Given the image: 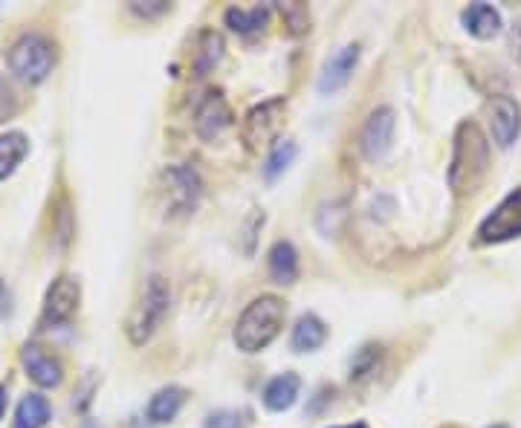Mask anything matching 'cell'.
Segmentation results:
<instances>
[{"label":"cell","instance_id":"1","mask_svg":"<svg viewBox=\"0 0 521 428\" xmlns=\"http://www.w3.org/2000/svg\"><path fill=\"white\" fill-rule=\"evenodd\" d=\"M490 171V142L475 122H461L455 131L452 162H449V188L458 197H467L484 183Z\"/></svg>","mask_w":521,"mask_h":428},{"label":"cell","instance_id":"2","mask_svg":"<svg viewBox=\"0 0 521 428\" xmlns=\"http://www.w3.org/2000/svg\"><path fill=\"white\" fill-rule=\"evenodd\" d=\"M287 319V307L278 295H261L249 301L235 324V345L244 353H261L273 345Z\"/></svg>","mask_w":521,"mask_h":428},{"label":"cell","instance_id":"3","mask_svg":"<svg viewBox=\"0 0 521 428\" xmlns=\"http://www.w3.org/2000/svg\"><path fill=\"white\" fill-rule=\"evenodd\" d=\"M168 304H171L168 284L160 275H151L145 281L142 293H139L131 316H128V336H131L134 345H145L157 333V327L163 324L165 313H168Z\"/></svg>","mask_w":521,"mask_h":428},{"label":"cell","instance_id":"4","mask_svg":"<svg viewBox=\"0 0 521 428\" xmlns=\"http://www.w3.org/2000/svg\"><path fill=\"white\" fill-rule=\"evenodd\" d=\"M55 53L53 44L44 35H24L12 50H9V67L18 79L38 84L53 73Z\"/></svg>","mask_w":521,"mask_h":428},{"label":"cell","instance_id":"5","mask_svg":"<svg viewBox=\"0 0 521 428\" xmlns=\"http://www.w3.org/2000/svg\"><path fill=\"white\" fill-rule=\"evenodd\" d=\"M521 235V188L513 194H507L493 214L484 217V223L478 226V241L481 243H504L513 241Z\"/></svg>","mask_w":521,"mask_h":428},{"label":"cell","instance_id":"6","mask_svg":"<svg viewBox=\"0 0 521 428\" xmlns=\"http://www.w3.org/2000/svg\"><path fill=\"white\" fill-rule=\"evenodd\" d=\"M394 110L391 107H377L368 122L362 125V134H359V148L365 154V160L377 162L383 160L385 154L391 151V142H394Z\"/></svg>","mask_w":521,"mask_h":428},{"label":"cell","instance_id":"7","mask_svg":"<svg viewBox=\"0 0 521 428\" xmlns=\"http://www.w3.org/2000/svg\"><path fill=\"white\" fill-rule=\"evenodd\" d=\"M284 113H287L284 99H270L264 105L252 107L247 113V122H244V142L249 148H258V145L275 139L278 128L284 125Z\"/></svg>","mask_w":521,"mask_h":428},{"label":"cell","instance_id":"8","mask_svg":"<svg viewBox=\"0 0 521 428\" xmlns=\"http://www.w3.org/2000/svg\"><path fill=\"white\" fill-rule=\"evenodd\" d=\"M490 136L498 148H510L521 134V107L513 96H493L490 107Z\"/></svg>","mask_w":521,"mask_h":428},{"label":"cell","instance_id":"9","mask_svg":"<svg viewBox=\"0 0 521 428\" xmlns=\"http://www.w3.org/2000/svg\"><path fill=\"white\" fill-rule=\"evenodd\" d=\"M357 61H359L357 44H348V47H342V50H336V53L330 55L325 70H322V76H319V93H322V96H333V93H339V90L351 81V76H354Z\"/></svg>","mask_w":521,"mask_h":428},{"label":"cell","instance_id":"10","mask_svg":"<svg viewBox=\"0 0 521 428\" xmlns=\"http://www.w3.org/2000/svg\"><path fill=\"white\" fill-rule=\"evenodd\" d=\"M232 125V110L226 105V99L220 93H209L200 107H197V116H194V128H197V136L212 142L218 139L226 128Z\"/></svg>","mask_w":521,"mask_h":428},{"label":"cell","instance_id":"11","mask_svg":"<svg viewBox=\"0 0 521 428\" xmlns=\"http://www.w3.org/2000/svg\"><path fill=\"white\" fill-rule=\"evenodd\" d=\"M79 298H82L79 281L58 278V281H53V287L47 290V298H44V319L53 321V324L67 321L79 310Z\"/></svg>","mask_w":521,"mask_h":428},{"label":"cell","instance_id":"12","mask_svg":"<svg viewBox=\"0 0 521 428\" xmlns=\"http://www.w3.org/2000/svg\"><path fill=\"white\" fill-rule=\"evenodd\" d=\"M165 183H168V203L177 209V212H192L197 206V197H200V180L192 168H168L163 174Z\"/></svg>","mask_w":521,"mask_h":428},{"label":"cell","instance_id":"13","mask_svg":"<svg viewBox=\"0 0 521 428\" xmlns=\"http://www.w3.org/2000/svg\"><path fill=\"white\" fill-rule=\"evenodd\" d=\"M21 359H24V368H27L29 379L38 382L41 388H55L61 382V365L44 348L27 345L24 353H21Z\"/></svg>","mask_w":521,"mask_h":428},{"label":"cell","instance_id":"14","mask_svg":"<svg viewBox=\"0 0 521 428\" xmlns=\"http://www.w3.org/2000/svg\"><path fill=\"white\" fill-rule=\"evenodd\" d=\"M461 24H464V29L472 38L490 41V38H495L501 32V15L490 3H472V6H467L461 12Z\"/></svg>","mask_w":521,"mask_h":428},{"label":"cell","instance_id":"15","mask_svg":"<svg viewBox=\"0 0 521 428\" xmlns=\"http://www.w3.org/2000/svg\"><path fill=\"white\" fill-rule=\"evenodd\" d=\"M299 391H302V379L296 374H281L267 382L264 388V405L270 411H287L293 408L299 400Z\"/></svg>","mask_w":521,"mask_h":428},{"label":"cell","instance_id":"16","mask_svg":"<svg viewBox=\"0 0 521 428\" xmlns=\"http://www.w3.org/2000/svg\"><path fill=\"white\" fill-rule=\"evenodd\" d=\"M270 275L275 284H293L299 278V252L290 241L273 243L270 249Z\"/></svg>","mask_w":521,"mask_h":428},{"label":"cell","instance_id":"17","mask_svg":"<svg viewBox=\"0 0 521 428\" xmlns=\"http://www.w3.org/2000/svg\"><path fill=\"white\" fill-rule=\"evenodd\" d=\"M183 402H186V391L177 388V385H168L163 391H157V394L151 397V402H148V420L157 423V426L171 423V420L180 414Z\"/></svg>","mask_w":521,"mask_h":428},{"label":"cell","instance_id":"18","mask_svg":"<svg viewBox=\"0 0 521 428\" xmlns=\"http://www.w3.org/2000/svg\"><path fill=\"white\" fill-rule=\"evenodd\" d=\"M325 339H328L325 321L319 319V316H313V313H307V316H302V319L296 321L290 345H293V350H299V353H310V350L322 348Z\"/></svg>","mask_w":521,"mask_h":428},{"label":"cell","instance_id":"19","mask_svg":"<svg viewBox=\"0 0 521 428\" xmlns=\"http://www.w3.org/2000/svg\"><path fill=\"white\" fill-rule=\"evenodd\" d=\"M223 21H226V27L232 29V32H238V35H252V32H261V29L267 27L270 9H267V6L235 9V6H232V9H226Z\"/></svg>","mask_w":521,"mask_h":428},{"label":"cell","instance_id":"20","mask_svg":"<svg viewBox=\"0 0 521 428\" xmlns=\"http://www.w3.org/2000/svg\"><path fill=\"white\" fill-rule=\"evenodd\" d=\"M50 423V402L41 394H27L15 411V428H44Z\"/></svg>","mask_w":521,"mask_h":428},{"label":"cell","instance_id":"21","mask_svg":"<svg viewBox=\"0 0 521 428\" xmlns=\"http://www.w3.org/2000/svg\"><path fill=\"white\" fill-rule=\"evenodd\" d=\"M27 151L29 142L21 131H12V134L0 136V180H6V177L21 165V160L27 157Z\"/></svg>","mask_w":521,"mask_h":428},{"label":"cell","instance_id":"22","mask_svg":"<svg viewBox=\"0 0 521 428\" xmlns=\"http://www.w3.org/2000/svg\"><path fill=\"white\" fill-rule=\"evenodd\" d=\"M296 154H299V148H296V142H290V139H281V142H275L273 151H270V157L264 162V180H278L293 160H296Z\"/></svg>","mask_w":521,"mask_h":428},{"label":"cell","instance_id":"23","mask_svg":"<svg viewBox=\"0 0 521 428\" xmlns=\"http://www.w3.org/2000/svg\"><path fill=\"white\" fill-rule=\"evenodd\" d=\"M220 55H223V41H220V35H215V32H203V35H200V47H197V53H194V70H197V76H206V73L218 64Z\"/></svg>","mask_w":521,"mask_h":428},{"label":"cell","instance_id":"24","mask_svg":"<svg viewBox=\"0 0 521 428\" xmlns=\"http://www.w3.org/2000/svg\"><path fill=\"white\" fill-rule=\"evenodd\" d=\"M247 420L241 411H215L209 414V420L203 423V428H244Z\"/></svg>","mask_w":521,"mask_h":428},{"label":"cell","instance_id":"25","mask_svg":"<svg viewBox=\"0 0 521 428\" xmlns=\"http://www.w3.org/2000/svg\"><path fill=\"white\" fill-rule=\"evenodd\" d=\"M12 113H15V96H12L9 84L0 79V122H3V119H9Z\"/></svg>","mask_w":521,"mask_h":428},{"label":"cell","instance_id":"26","mask_svg":"<svg viewBox=\"0 0 521 428\" xmlns=\"http://www.w3.org/2000/svg\"><path fill=\"white\" fill-rule=\"evenodd\" d=\"M9 310H12V295H9V290H6V284L0 281V319H3Z\"/></svg>","mask_w":521,"mask_h":428},{"label":"cell","instance_id":"27","mask_svg":"<svg viewBox=\"0 0 521 428\" xmlns=\"http://www.w3.org/2000/svg\"><path fill=\"white\" fill-rule=\"evenodd\" d=\"M3 411H6V388L0 385V417H3Z\"/></svg>","mask_w":521,"mask_h":428},{"label":"cell","instance_id":"28","mask_svg":"<svg viewBox=\"0 0 521 428\" xmlns=\"http://www.w3.org/2000/svg\"><path fill=\"white\" fill-rule=\"evenodd\" d=\"M333 428H368L365 423H351V426H333Z\"/></svg>","mask_w":521,"mask_h":428},{"label":"cell","instance_id":"29","mask_svg":"<svg viewBox=\"0 0 521 428\" xmlns=\"http://www.w3.org/2000/svg\"><path fill=\"white\" fill-rule=\"evenodd\" d=\"M487 428H510V426H504V423H495V426H487Z\"/></svg>","mask_w":521,"mask_h":428},{"label":"cell","instance_id":"30","mask_svg":"<svg viewBox=\"0 0 521 428\" xmlns=\"http://www.w3.org/2000/svg\"><path fill=\"white\" fill-rule=\"evenodd\" d=\"M131 428H145V426H142V423H134V426H131Z\"/></svg>","mask_w":521,"mask_h":428}]
</instances>
